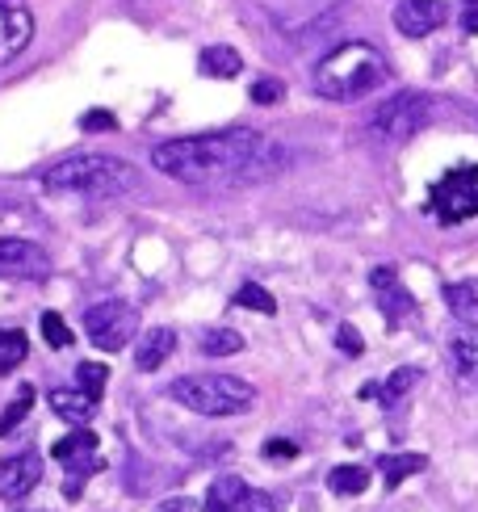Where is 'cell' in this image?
<instances>
[{"label": "cell", "instance_id": "obj_4", "mask_svg": "<svg viewBox=\"0 0 478 512\" xmlns=\"http://www.w3.org/2000/svg\"><path fill=\"white\" fill-rule=\"evenodd\" d=\"M168 395L198 416H244L256 408V387L235 374H189L172 382Z\"/></svg>", "mask_w": 478, "mask_h": 512}, {"label": "cell", "instance_id": "obj_24", "mask_svg": "<svg viewBox=\"0 0 478 512\" xmlns=\"http://www.w3.org/2000/svg\"><path fill=\"white\" fill-rule=\"evenodd\" d=\"M26 353H30L26 336H21V332H0V374L17 370L21 361H26Z\"/></svg>", "mask_w": 478, "mask_h": 512}, {"label": "cell", "instance_id": "obj_3", "mask_svg": "<svg viewBox=\"0 0 478 512\" xmlns=\"http://www.w3.org/2000/svg\"><path fill=\"white\" fill-rule=\"evenodd\" d=\"M135 168L118 156H101V152H84L51 164L42 173V185L51 194H80V198H118L126 189H135Z\"/></svg>", "mask_w": 478, "mask_h": 512}, {"label": "cell", "instance_id": "obj_19", "mask_svg": "<svg viewBox=\"0 0 478 512\" xmlns=\"http://www.w3.org/2000/svg\"><path fill=\"white\" fill-rule=\"evenodd\" d=\"M198 68H202V76H223V80H231V76H239V68H244V59H239V51L235 47H206L202 55H198Z\"/></svg>", "mask_w": 478, "mask_h": 512}, {"label": "cell", "instance_id": "obj_6", "mask_svg": "<svg viewBox=\"0 0 478 512\" xmlns=\"http://www.w3.org/2000/svg\"><path fill=\"white\" fill-rule=\"evenodd\" d=\"M428 210H432V219L445 223V227L474 219L478 215V164L449 168V173L432 185Z\"/></svg>", "mask_w": 478, "mask_h": 512}, {"label": "cell", "instance_id": "obj_26", "mask_svg": "<svg viewBox=\"0 0 478 512\" xmlns=\"http://www.w3.org/2000/svg\"><path fill=\"white\" fill-rule=\"evenodd\" d=\"M235 303H239V307H248V311H260V315H273V311H277L273 294H269L265 286H244V290L235 294Z\"/></svg>", "mask_w": 478, "mask_h": 512}, {"label": "cell", "instance_id": "obj_34", "mask_svg": "<svg viewBox=\"0 0 478 512\" xmlns=\"http://www.w3.org/2000/svg\"><path fill=\"white\" fill-rule=\"evenodd\" d=\"M294 454H298L294 441H269L265 445V458H294Z\"/></svg>", "mask_w": 478, "mask_h": 512}, {"label": "cell", "instance_id": "obj_20", "mask_svg": "<svg viewBox=\"0 0 478 512\" xmlns=\"http://www.w3.org/2000/svg\"><path fill=\"white\" fill-rule=\"evenodd\" d=\"M445 303L462 324H478V282H453L445 286Z\"/></svg>", "mask_w": 478, "mask_h": 512}, {"label": "cell", "instance_id": "obj_32", "mask_svg": "<svg viewBox=\"0 0 478 512\" xmlns=\"http://www.w3.org/2000/svg\"><path fill=\"white\" fill-rule=\"evenodd\" d=\"M118 118L114 114H105V110H93V114H84V131H114Z\"/></svg>", "mask_w": 478, "mask_h": 512}, {"label": "cell", "instance_id": "obj_17", "mask_svg": "<svg viewBox=\"0 0 478 512\" xmlns=\"http://www.w3.org/2000/svg\"><path fill=\"white\" fill-rule=\"evenodd\" d=\"M248 492V483L239 479V475H219L210 483V492H206V512H231L235 504H239V496Z\"/></svg>", "mask_w": 478, "mask_h": 512}, {"label": "cell", "instance_id": "obj_33", "mask_svg": "<svg viewBox=\"0 0 478 512\" xmlns=\"http://www.w3.org/2000/svg\"><path fill=\"white\" fill-rule=\"evenodd\" d=\"M156 512H198V504H193L189 496H168L156 504Z\"/></svg>", "mask_w": 478, "mask_h": 512}, {"label": "cell", "instance_id": "obj_35", "mask_svg": "<svg viewBox=\"0 0 478 512\" xmlns=\"http://www.w3.org/2000/svg\"><path fill=\"white\" fill-rule=\"evenodd\" d=\"M462 30L466 34H478V5H470V13L462 17Z\"/></svg>", "mask_w": 478, "mask_h": 512}, {"label": "cell", "instance_id": "obj_1", "mask_svg": "<svg viewBox=\"0 0 478 512\" xmlns=\"http://www.w3.org/2000/svg\"><path fill=\"white\" fill-rule=\"evenodd\" d=\"M286 152L260 131H219V135H189L151 147V168L185 185H260L286 168Z\"/></svg>", "mask_w": 478, "mask_h": 512}, {"label": "cell", "instance_id": "obj_11", "mask_svg": "<svg viewBox=\"0 0 478 512\" xmlns=\"http://www.w3.org/2000/svg\"><path fill=\"white\" fill-rule=\"evenodd\" d=\"M42 479V458L38 454H13L0 462V496L5 500H21L30 496Z\"/></svg>", "mask_w": 478, "mask_h": 512}, {"label": "cell", "instance_id": "obj_30", "mask_svg": "<svg viewBox=\"0 0 478 512\" xmlns=\"http://www.w3.org/2000/svg\"><path fill=\"white\" fill-rule=\"evenodd\" d=\"M281 97H286V89H281L277 80H256V84H252V101H256V105H277Z\"/></svg>", "mask_w": 478, "mask_h": 512}, {"label": "cell", "instance_id": "obj_21", "mask_svg": "<svg viewBox=\"0 0 478 512\" xmlns=\"http://www.w3.org/2000/svg\"><path fill=\"white\" fill-rule=\"evenodd\" d=\"M420 382V370H411V366H403V370H395L386 382H378V387H365V395H378L382 399V408H390V403H399L411 387Z\"/></svg>", "mask_w": 478, "mask_h": 512}, {"label": "cell", "instance_id": "obj_28", "mask_svg": "<svg viewBox=\"0 0 478 512\" xmlns=\"http://www.w3.org/2000/svg\"><path fill=\"white\" fill-rule=\"evenodd\" d=\"M30 403H34V391H30V387H21V391H17V399L9 403V412L0 416V437H5V433H13V424H17L21 416L30 412Z\"/></svg>", "mask_w": 478, "mask_h": 512}, {"label": "cell", "instance_id": "obj_8", "mask_svg": "<svg viewBox=\"0 0 478 512\" xmlns=\"http://www.w3.org/2000/svg\"><path fill=\"white\" fill-rule=\"evenodd\" d=\"M34 38V17L21 0H0V68L17 59Z\"/></svg>", "mask_w": 478, "mask_h": 512}, {"label": "cell", "instance_id": "obj_27", "mask_svg": "<svg viewBox=\"0 0 478 512\" xmlns=\"http://www.w3.org/2000/svg\"><path fill=\"white\" fill-rule=\"evenodd\" d=\"M42 336H47L51 349H68L72 345V332H68V324H63V315H55V311L42 315Z\"/></svg>", "mask_w": 478, "mask_h": 512}, {"label": "cell", "instance_id": "obj_18", "mask_svg": "<svg viewBox=\"0 0 478 512\" xmlns=\"http://www.w3.org/2000/svg\"><path fill=\"white\" fill-rule=\"evenodd\" d=\"M424 466H428L424 454H386V458L378 462V471H382V483H386V487H399V483H407L411 475H420Z\"/></svg>", "mask_w": 478, "mask_h": 512}, {"label": "cell", "instance_id": "obj_15", "mask_svg": "<svg viewBox=\"0 0 478 512\" xmlns=\"http://www.w3.org/2000/svg\"><path fill=\"white\" fill-rule=\"evenodd\" d=\"M449 357H453V370L466 382H478V324H466L462 332H453Z\"/></svg>", "mask_w": 478, "mask_h": 512}, {"label": "cell", "instance_id": "obj_13", "mask_svg": "<svg viewBox=\"0 0 478 512\" xmlns=\"http://www.w3.org/2000/svg\"><path fill=\"white\" fill-rule=\"evenodd\" d=\"M72 475H93L97 471V437L93 433H72L51 450Z\"/></svg>", "mask_w": 478, "mask_h": 512}, {"label": "cell", "instance_id": "obj_25", "mask_svg": "<svg viewBox=\"0 0 478 512\" xmlns=\"http://www.w3.org/2000/svg\"><path fill=\"white\" fill-rule=\"evenodd\" d=\"M105 378H110V370L97 366V361H80V366H76V382H80V391L89 395V399H101Z\"/></svg>", "mask_w": 478, "mask_h": 512}, {"label": "cell", "instance_id": "obj_22", "mask_svg": "<svg viewBox=\"0 0 478 512\" xmlns=\"http://www.w3.org/2000/svg\"><path fill=\"white\" fill-rule=\"evenodd\" d=\"M328 487L336 496H361L369 487V471L365 466H336V471L328 475Z\"/></svg>", "mask_w": 478, "mask_h": 512}, {"label": "cell", "instance_id": "obj_29", "mask_svg": "<svg viewBox=\"0 0 478 512\" xmlns=\"http://www.w3.org/2000/svg\"><path fill=\"white\" fill-rule=\"evenodd\" d=\"M231 512H277V500L269 492H244Z\"/></svg>", "mask_w": 478, "mask_h": 512}, {"label": "cell", "instance_id": "obj_16", "mask_svg": "<svg viewBox=\"0 0 478 512\" xmlns=\"http://www.w3.org/2000/svg\"><path fill=\"white\" fill-rule=\"evenodd\" d=\"M51 408L72 424H89L97 416V399H89L84 391H51Z\"/></svg>", "mask_w": 478, "mask_h": 512}, {"label": "cell", "instance_id": "obj_2", "mask_svg": "<svg viewBox=\"0 0 478 512\" xmlns=\"http://www.w3.org/2000/svg\"><path fill=\"white\" fill-rule=\"evenodd\" d=\"M386 76V55L374 42H340L336 51H328L315 68V93L323 101H357L365 93H374Z\"/></svg>", "mask_w": 478, "mask_h": 512}, {"label": "cell", "instance_id": "obj_9", "mask_svg": "<svg viewBox=\"0 0 478 512\" xmlns=\"http://www.w3.org/2000/svg\"><path fill=\"white\" fill-rule=\"evenodd\" d=\"M51 273V256L30 240H0V277H47Z\"/></svg>", "mask_w": 478, "mask_h": 512}, {"label": "cell", "instance_id": "obj_7", "mask_svg": "<svg viewBox=\"0 0 478 512\" xmlns=\"http://www.w3.org/2000/svg\"><path fill=\"white\" fill-rule=\"evenodd\" d=\"M84 332H89V340L101 353H118L130 345V336L139 332V315H135V307L110 298V303H97L84 311Z\"/></svg>", "mask_w": 478, "mask_h": 512}, {"label": "cell", "instance_id": "obj_36", "mask_svg": "<svg viewBox=\"0 0 478 512\" xmlns=\"http://www.w3.org/2000/svg\"><path fill=\"white\" fill-rule=\"evenodd\" d=\"M466 5H478V0H466Z\"/></svg>", "mask_w": 478, "mask_h": 512}, {"label": "cell", "instance_id": "obj_12", "mask_svg": "<svg viewBox=\"0 0 478 512\" xmlns=\"http://www.w3.org/2000/svg\"><path fill=\"white\" fill-rule=\"evenodd\" d=\"M369 286L378 290V307H382V315H386V319H407L411 311H416V303H411L407 286L399 282L395 265H378L374 273H369Z\"/></svg>", "mask_w": 478, "mask_h": 512}, {"label": "cell", "instance_id": "obj_14", "mask_svg": "<svg viewBox=\"0 0 478 512\" xmlns=\"http://www.w3.org/2000/svg\"><path fill=\"white\" fill-rule=\"evenodd\" d=\"M172 349H177V332L172 328H151V332H143L139 349H135V366L139 370H160L164 361L172 357Z\"/></svg>", "mask_w": 478, "mask_h": 512}, {"label": "cell", "instance_id": "obj_10", "mask_svg": "<svg viewBox=\"0 0 478 512\" xmlns=\"http://www.w3.org/2000/svg\"><path fill=\"white\" fill-rule=\"evenodd\" d=\"M449 21V5L445 0H399L395 5V30L407 38H424L437 26Z\"/></svg>", "mask_w": 478, "mask_h": 512}, {"label": "cell", "instance_id": "obj_31", "mask_svg": "<svg viewBox=\"0 0 478 512\" xmlns=\"http://www.w3.org/2000/svg\"><path fill=\"white\" fill-rule=\"evenodd\" d=\"M336 345H340V353H361L365 349V340H361V332L353 328V324H340V332H336Z\"/></svg>", "mask_w": 478, "mask_h": 512}, {"label": "cell", "instance_id": "obj_5", "mask_svg": "<svg viewBox=\"0 0 478 512\" xmlns=\"http://www.w3.org/2000/svg\"><path fill=\"white\" fill-rule=\"evenodd\" d=\"M428 118H432V97L395 93L369 118V135H374V143H407L411 135H420V126H428Z\"/></svg>", "mask_w": 478, "mask_h": 512}, {"label": "cell", "instance_id": "obj_23", "mask_svg": "<svg viewBox=\"0 0 478 512\" xmlns=\"http://www.w3.org/2000/svg\"><path fill=\"white\" fill-rule=\"evenodd\" d=\"M202 353L206 357H231V353H244V336L231 332V328H214L202 336Z\"/></svg>", "mask_w": 478, "mask_h": 512}]
</instances>
